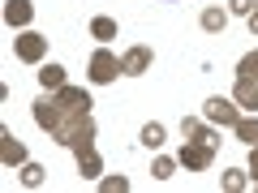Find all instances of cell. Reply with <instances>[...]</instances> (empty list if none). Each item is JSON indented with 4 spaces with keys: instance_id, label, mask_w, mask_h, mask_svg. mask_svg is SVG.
Segmentation results:
<instances>
[{
    "instance_id": "cell-1",
    "label": "cell",
    "mask_w": 258,
    "mask_h": 193,
    "mask_svg": "<svg viewBox=\"0 0 258 193\" xmlns=\"http://www.w3.org/2000/svg\"><path fill=\"white\" fill-rule=\"evenodd\" d=\"M95 133H99V129H95V116H91V112H69L64 125L56 129L52 138L60 142V146H69V150H86V146H95Z\"/></svg>"
},
{
    "instance_id": "cell-2",
    "label": "cell",
    "mask_w": 258,
    "mask_h": 193,
    "mask_svg": "<svg viewBox=\"0 0 258 193\" xmlns=\"http://www.w3.org/2000/svg\"><path fill=\"white\" fill-rule=\"evenodd\" d=\"M30 116H35V125L43 129L47 138H52L56 129L64 125V108H60V103H56V94H52V90H47V94H39V99L30 103Z\"/></svg>"
},
{
    "instance_id": "cell-3",
    "label": "cell",
    "mask_w": 258,
    "mask_h": 193,
    "mask_svg": "<svg viewBox=\"0 0 258 193\" xmlns=\"http://www.w3.org/2000/svg\"><path fill=\"white\" fill-rule=\"evenodd\" d=\"M120 73H125V69H120V56H112L108 47H99V52L91 56V69H86V77H91L95 86H108V82H116Z\"/></svg>"
},
{
    "instance_id": "cell-4",
    "label": "cell",
    "mask_w": 258,
    "mask_h": 193,
    "mask_svg": "<svg viewBox=\"0 0 258 193\" xmlns=\"http://www.w3.org/2000/svg\"><path fill=\"white\" fill-rule=\"evenodd\" d=\"M13 56H18V60H26V64H39V60L47 56V39L35 35V30H22V35L13 39Z\"/></svg>"
},
{
    "instance_id": "cell-5",
    "label": "cell",
    "mask_w": 258,
    "mask_h": 193,
    "mask_svg": "<svg viewBox=\"0 0 258 193\" xmlns=\"http://www.w3.org/2000/svg\"><path fill=\"white\" fill-rule=\"evenodd\" d=\"M203 116L211 120V125H237L241 120V108H237V99H224V94H211V99H207V108H203Z\"/></svg>"
},
{
    "instance_id": "cell-6",
    "label": "cell",
    "mask_w": 258,
    "mask_h": 193,
    "mask_svg": "<svg viewBox=\"0 0 258 193\" xmlns=\"http://www.w3.org/2000/svg\"><path fill=\"white\" fill-rule=\"evenodd\" d=\"M211 159H215V150H211V146L185 142V146H181V155H176V163H181V167H189V172H207V167H211Z\"/></svg>"
},
{
    "instance_id": "cell-7",
    "label": "cell",
    "mask_w": 258,
    "mask_h": 193,
    "mask_svg": "<svg viewBox=\"0 0 258 193\" xmlns=\"http://www.w3.org/2000/svg\"><path fill=\"white\" fill-rule=\"evenodd\" d=\"M56 94V103H60L64 108V116H69V112H91V94H86V86H60V90H52Z\"/></svg>"
},
{
    "instance_id": "cell-8",
    "label": "cell",
    "mask_w": 258,
    "mask_h": 193,
    "mask_svg": "<svg viewBox=\"0 0 258 193\" xmlns=\"http://www.w3.org/2000/svg\"><path fill=\"white\" fill-rule=\"evenodd\" d=\"M120 69H125V77H142L151 69V47L138 43V47H129L125 56H120Z\"/></svg>"
},
{
    "instance_id": "cell-9",
    "label": "cell",
    "mask_w": 258,
    "mask_h": 193,
    "mask_svg": "<svg viewBox=\"0 0 258 193\" xmlns=\"http://www.w3.org/2000/svg\"><path fill=\"white\" fill-rule=\"evenodd\" d=\"M181 133H185V142H198V146H211V150H220V138H215L211 129L203 125V120H194V116H185V120H181Z\"/></svg>"
},
{
    "instance_id": "cell-10",
    "label": "cell",
    "mask_w": 258,
    "mask_h": 193,
    "mask_svg": "<svg viewBox=\"0 0 258 193\" xmlns=\"http://www.w3.org/2000/svg\"><path fill=\"white\" fill-rule=\"evenodd\" d=\"M0 159H5V167H22L26 163V146L13 138L9 129H0Z\"/></svg>"
},
{
    "instance_id": "cell-11",
    "label": "cell",
    "mask_w": 258,
    "mask_h": 193,
    "mask_svg": "<svg viewBox=\"0 0 258 193\" xmlns=\"http://www.w3.org/2000/svg\"><path fill=\"white\" fill-rule=\"evenodd\" d=\"M74 155H78V172H82V180H99V176H103V159H99V150H95V146L74 150Z\"/></svg>"
},
{
    "instance_id": "cell-12",
    "label": "cell",
    "mask_w": 258,
    "mask_h": 193,
    "mask_svg": "<svg viewBox=\"0 0 258 193\" xmlns=\"http://www.w3.org/2000/svg\"><path fill=\"white\" fill-rule=\"evenodd\" d=\"M30 18H35V5H30V0H5V22H9L13 30L30 26Z\"/></svg>"
},
{
    "instance_id": "cell-13",
    "label": "cell",
    "mask_w": 258,
    "mask_h": 193,
    "mask_svg": "<svg viewBox=\"0 0 258 193\" xmlns=\"http://www.w3.org/2000/svg\"><path fill=\"white\" fill-rule=\"evenodd\" d=\"M232 99H237L241 112H258V82H249V77H237V86H232Z\"/></svg>"
},
{
    "instance_id": "cell-14",
    "label": "cell",
    "mask_w": 258,
    "mask_h": 193,
    "mask_svg": "<svg viewBox=\"0 0 258 193\" xmlns=\"http://www.w3.org/2000/svg\"><path fill=\"white\" fill-rule=\"evenodd\" d=\"M232 129H237V138L245 142V146H258V112H249V116H241V120H237Z\"/></svg>"
},
{
    "instance_id": "cell-15",
    "label": "cell",
    "mask_w": 258,
    "mask_h": 193,
    "mask_svg": "<svg viewBox=\"0 0 258 193\" xmlns=\"http://www.w3.org/2000/svg\"><path fill=\"white\" fill-rule=\"evenodd\" d=\"M39 86H43V90H60V86H69V82H64V69H60V64H43V69H39Z\"/></svg>"
},
{
    "instance_id": "cell-16",
    "label": "cell",
    "mask_w": 258,
    "mask_h": 193,
    "mask_svg": "<svg viewBox=\"0 0 258 193\" xmlns=\"http://www.w3.org/2000/svg\"><path fill=\"white\" fill-rule=\"evenodd\" d=\"M142 146H151V150H159L164 146V125H159V120H147V125H142Z\"/></svg>"
},
{
    "instance_id": "cell-17",
    "label": "cell",
    "mask_w": 258,
    "mask_h": 193,
    "mask_svg": "<svg viewBox=\"0 0 258 193\" xmlns=\"http://www.w3.org/2000/svg\"><path fill=\"white\" fill-rule=\"evenodd\" d=\"M224 26H228V9H203V30L220 35Z\"/></svg>"
},
{
    "instance_id": "cell-18",
    "label": "cell",
    "mask_w": 258,
    "mask_h": 193,
    "mask_svg": "<svg viewBox=\"0 0 258 193\" xmlns=\"http://www.w3.org/2000/svg\"><path fill=\"white\" fill-rule=\"evenodd\" d=\"M91 35L99 39V43H112V39H116V22H112V18H95L91 22Z\"/></svg>"
},
{
    "instance_id": "cell-19",
    "label": "cell",
    "mask_w": 258,
    "mask_h": 193,
    "mask_svg": "<svg viewBox=\"0 0 258 193\" xmlns=\"http://www.w3.org/2000/svg\"><path fill=\"white\" fill-rule=\"evenodd\" d=\"M237 77H249V82H258V47L254 52H245L237 60Z\"/></svg>"
},
{
    "instance_id": "cell-20",
    "label": "cell",
    "mask_w": 258,
    "mask_h": 193,
    "mask_svg": "<svg viewBox=\"0 0 258 193\" xmlns=\"http://www.w3.org/2000/svg\"><path fill=\"white\" fill-rule=\"evenodd\" d=\"M172 172H176V159H172V155H155V163H151V176H155V180H168Z\"/></svg>"
},
{
    "instance_id": "cell-21",
    "label": "cell",
    "mask_w": 258,
    "mask_h": 193,
    "mask_svg": "<svg viewBox=\"0 0 258 193\" xmlns=\"http://www.w3.org/2000/svg\"><path fill=\"white\" fill-rule=\"evenodd\" d=\"M22 184H26V189H39V184H43V167L26 159V163H22Z\"/></svg>"
},
{
    "instance_id": "cell-22",
    "label": "cell",
    "mask_w": 258,
    "mask_h": 193,
    "mask_svg": "<svg viewBox=\"0 0 258 193\" xmlns=\"http://www.w3.org/2000/svg\"><path fill=\"white\" fill-rule=\"evenodd\" d=\"M220 184H224V193H241V189L249 184V176H245V172H224Z\"/></svg>"
},
{
    "instance_id": "cell-23",
    "label": "cell",
    "mask_w": 258,
    "mask_h": 193,
    "mask_svg": "<svg viewBox=\"0 0 258 193\" xmlns=\"http://www.w3.org/2000/svg\"><path fill=\"white\" fill-rule=\"evenodd\" d=\"M99 189H103V193H125V189H129V180H125V176H103Z\"/></svg>"
},
{
    "instance_id": "cell-24",
    "label": "cell",
    "mask_w": 258,
    "mask_h": 193,
    "mask_svg": "<svg viewBox=\"0 0 258 193\" xmlns=\"http://www.w3.org/2000/svg\"><path fill=\"white\" fill-rule=\"evenodd\" d=\"M228 13H241V18H249V13H254V0H228Z\"/></svg>"
},
{
    "instance_id": "cell-25",
    "label": "cell",
    "mask_w": 258,
    "mask_h": 193,
    "mask_svg": "<svg viewBox=\"0 0 258 193\" xmlns=\"http://www.w3.org/2000/svg\"><path fill=\"white\" fill-rule=\"evenodd\" d=\"M245 172H249V180L258 184V146H249V167H245Z\"/></svg>"
},
{
    "instance_id": "cell-26",
    "label": "cell",
    "mask_w": 258,
    "mask_h": 193,
    "mask_svg": "<svg viewBox=\"0 0 258 193\" xmlns=\"http://www.w3.org/2000/svg\"><path fill=\"white\" fill-rule=\"evenodd\" d=\"M245 22H249V30H254V35H258V5H254V13H249Z\"/></svg>"
}]
</instances>
